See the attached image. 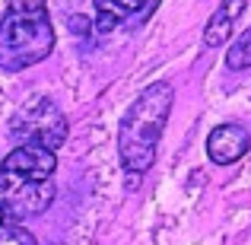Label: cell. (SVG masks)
Listing matches in <instances>:
<instances>
[{"label":"cell","instance_id":"obj_1","mask_svg":"<svg viewBox=\"0 0 251 245\" xmlns=\"http://www.w3.org/2000/svg\"><path fill=\"white\" fill-rule=\"evenodd\" d=\"M172 105H175V86L166 80L150 83L130 102V109L121 118V131H118V156H121L124 172L143 175L156 163V150L169 124Z\"/></svg>","mask_w":251,"mask_h":245},{"label":"cell","instance_id":"obj_2","mask_svg":"<svg viewBox=\"0 0 251 245\" xmlns=\"http://www.w3.org/2000/svg\"><path fill=\"white\" fill-rule=\"evenodd\" d=\"M54 51L48 0H6L0 19V70L19 74Z\"/></svg>","mask_w":251,"mask_h":245},{"label":"cell","instance_id":"obj_3","mask_svg":"<svg viewBox=\"0 0 251 245\" xmlns=\"http://www.w3.org/2000/svg\"><path fill=\"white\" fill-rule=\"evenodd\" d=\"M10 137L23 143H38V147H48L57 153V147H64V140H67V118L54 99L32 96L10 118Z\"/></svg>","mask_w":251,"mask_h":245},{"label":"cell","instance_id":"obj_4","mask_svg":"<svg viewBox=\"0 0 251 245\" xmlns=\"http://www.w3.org/2000/svg\"><path fill=\"white\" fill-rule=\"evenodd\" d=\"M54 201V182H29V178L3 175L0 172V204L13 217H38Z\"/></svg>","mask_w":251,"mask_h":245},{"label":"cell","instance_id":"obj_5","mask_svg":"<svg viewBox=\"0 0 251 245\" xmlns=\"http://www.w3.org/2000/svg\"><path fill=\"white\" fill-rule=\"evenodd\" d=\"M3 175L29 178V182H51L57 172V156L54 150L38 147V143H16L0 163Z\"/></svg>","mask_w":251,"mask_h":245},{"label":"cell","instance_id":"obj_6","mask_svg":"<svg viewBox=\"0 0 251 245\" xmlns=\"http://www.w3.org/2000/svg\"><path fill=\"white\" fill-rule=\"evenodd\" d=\"M96 6V23H92V32L96 35H105L115 26H140L147 23L156 13L159 0H92Z\"/></svg>","mask_w":251,"mask_h":245},{"label":"cell","instance_id":"obj_7","mask_svg":"<svg viewBox=\"0 0 251 245\" xmlns=\"http://www.w3.org/2000/svg\"><path fill=\"white\" fill-rule=\"evenodd\" d=\"M248 147H251L248 128H242V124H235V121L216 124V128L207 134V156L216 165H232V163H239L242 156L248 153Z\"/></svg>","mask_w":251,"mask_h":245},{"label":"cell","instance_id":"obj_8","mask_svg":"<svg viewBox=\"0 0 251 245\" xmlns=\"http://www.w3.org/2000/svg\"><path fill=\"white\" fill-rule=\"evenodd\" d=\"M248 0H223L213 10V16L203 26V48H220V45L229 42V35L235 32V23L242 19Z\"/></svg>","mask_w":251,"mask_h":245},{"label":"cell","instance_id":"obj_9","mask_svg":"<svg viewBox=\"0 0 251 245\" xmlns=\"http://www.w3.org/2000/svg\"><path fill=\"white\" fill-rule=\"evenodd\" d=\"M248 67H251V29L242 32L232 42V48L226 51V70L239 74V70H248Z\"/></svg>","mask_w":251,"mask_h":245},{"label":"cell","instance_id":"obj_10","mask_svg":"<svg viewBox=\"0 0 251 245\" xmlns=\"http://www.w3.org/2000/svg\"><path fill=\"white\" fill-rule=\"evenodd\" d=\"M0 245H38V242L25 226H19L16 220H10L6 226H0Z\"/></svg>","mask_w":251,"mask_h":245},{"label":"cell","instance_id":"obj_11","mask_svg":"<svg viewBox=\"0 0 251 245\" xmlns=\"http://www.w3.org/2000/svg\"><path fill=\"white\" fill-rule=\"evenodd\" d=\"M6 223H10V214H6L3 204H0V226H6Z\"/></svg>","mask_w":251,"mask_h":245}]
</instances>
